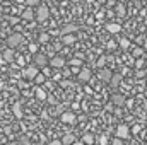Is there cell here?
Here are the masks:
<instances>
[{"label": "cell", "mask_w": 147, "mask_h": 145, "mask_svg": "<svg viewBox=\"0 0 147 145\" xmlns=\"http://www.w3.org/2000/svg\"><path fill=\"white\" fill-rule=\"evenodd\" d=\"M21 17H22V21H33V19H34V12H33L31 9H26V10L21 14Z\"/></svg>", "instance_id": "15"}, {"label": "cell", "mask_w": 147, "mask_h": 145, "mask_svg": "<svg viewBox=\"0 0 147 145\" xmlns=\"http://www.w3.org/2000/svg\"><path fill=\"white\" fill-rule=\"evenodd\" d=\"M98 144L99 145H108V135H99V137H98Z\"/></svg>", "instance_id": "23"}, {"label": "cell", "mask_w": 147, "mask_h": 145, "mask_svg": "<svg viewBox=\"0 0 147 145\" xmlns=\"http://www.w3.org/2000/svg\"><path fill=\"white\" fill-rule=\"evenodd\" d=\"M92 145H96V144H92ZM98 145H99V144H98Z\"/></svg>", "instance_id": "37"}, {"label": "cell", "mask_w": 147, "mask_h": 145, "mask_svg": "<svg viewBox=\"0 0 147 145\" xmlns=\"http://www.w3.org/2000/svg\"><path fill=\"white\" fill-rule=\"evenodd\" d=\"M74 31H77V26H75V24H69V26H65V28L62 29L63 34H69V33H74Z\"/></svg>", "instance_id": "20"}, {"label": "cell", "mask_w": 147, "mask_h": 145, "mask_svg": "<svg viewBox=\"0 0 147 145\" xmlns=\"http://www.w3.org/2000/svg\"><path fill=\"white\" fill-rule=\"evenodd\" d=\"M140 130H142V126H140V125H135V126L132 128V133H135V135H137V133H139Z\"/></svg>", "instance_id": "28"}, {"label": "cell", "mask_w": 147, "mask_h": 145, "mask_svg": "<svg viewBox=\"0 0 147 145\" xmlns=\"http://www.w3.org/2000/svg\"><path fill=\"white\" fill-rule=\"evenodd\" d=\"M142 55H144V50L139 48V46H135V48H134V56H135V58H140Z\"/></svg>", "instance_id": "25"}, {"label": "cell", "mask_w": 147, "mask_h": 145, "mask_svg": "<svg viewBox=\"0 0 147 145\" xmlns=\"http://www.w3.org/2000/svg\"><path fill=\"white\" fill-rule=\"evenodd\" d=\"M77 75H79V80L80 82H89L91 80V70L89 68H82Z\"/></svg>", "instance_id": "10"}, {"label": "cell", "mask_w": 147, "mask_h": 145, "mask_svg": "<svg viewBox=\"0 0 147 145\" xmlns=\"http://www.w3.org/2000/svg\"><path fill=\"white\" fill-rule=\"evenodd\" d=\"M80 140H82L86 145H92L94 144V135H92V133H84Z\"/></svg>", "instance_id": "16"}, {"label": "cell", "mask_w": 147, "mask_h": 145, "mask_svg": "<svg viewBox=\"0 0 147 145\" xmlns=\"http://www.w3.org/2000/svg\"><path fill=\"white\" fill-rule=\"evenodd\" d=\"M60 118H62V121H63V123H67V125H70V123H74V121H75V114H74V113H70V111L62 113V114H60Z\"/></svg>", "instance_id": "9"}, {"label": "cell", "mask_w": 147, "mask_h": 145, "mask_svg": "<svg viewBox=\"0 0 147 145\" xmlns=\"http://www.w3.org/2000/svg\"><path fill=\"white\" fill-rule=\"evenodd\" d=\"M120 46H121L123 50H127V48L130 46V41H128L127 38H121V39H120Z\"/></svg>", "instance_id": "26"}, {"label": "cell", "mask_w": 147, "mask_h": 145, "mask_svg": "<svg viewBox=\"0 0 147 145\" xmlns=\"http://www.w3.org/2000/svg\"><path fill=\"white\" fill-rule=\"evenodd\" d=\"M60 85H62V87H67V85H69V82H65V80H62V82H60Z\"/></svg>", "instance_id": "35"}, {"label": "cell", "mask_w": 147, "mask_h": 145, "mask_svg": "<svg viewBox=\"0 0 147 145\" xmlns=\"http://www.w3.org/2000/svg\"><path fill=\"white\" fill-rule=\"evenodd\" d=\"M33 60H34V65L39 67V68H43V67H46V65H48V58H46L43 53H36Z\"/></svg>", "instance_id": "3"}, {"label": "cell", "mask_w": 147, "mask_h": 145, "mask_svg": "<svg viewBox=\"0 0 147 145\" xmlns=\"http://www.w3.org/2000/svg\"><path fill=\"white\" fill-rule=\"evenodd\" d=\"M75 142V137H74L72 133H67V135H63V138H62V144L63 145H72Z\"/></svg>", "instance_id": "17"}, {"label": "cell", "mask_w": 147, "mask_h": 145, "mask_svg": "<svg viewBox=\"0 0 147 145\" xmlns=\"http://www.w3.org/2000/svg\"><path fill=\"white\" fill-rule=\"evenodd\" d=\"M74 41H75V38H74L70 33H69V34H63V43H65V44H72Z\"/></svg>", "instance_id": "22"}, {"label": "cell", "mask_w": 147, "mask_h": 145, "mask_svg": "<svg viewBox=\"0 0 147 145\" xmlns=\"http://www.w3.org/2000/svg\"><path fill=\"white\" fill-rule=\"evenodd\" d=\"M50 65H51L53 68H63V67H65V58H62V56H53V58L50 60Z\"/></svg>", "instance_id": "6"}, {"label": "cell", "mask_w": 147, "mask_h": 145, "mask_svg": "<svg viewBox=\"0 0 147 145\" xmlns=\"http://www.w3.org/2000/svg\"><path fill=\"white\" fill-rule=\"evenodd\" d=\"M38 73H39V68H38L36 65H29V67H26V68L22 70V77H26V79L33 80Z\"/></svg>", "instance_id": "2"}, {"label": "cell", "mask_w": 147, "mask_h": 145, "mask_svg": "<svg viewBox=\"0 0 147 145\" xmlns=\"http://www.w3.org/2000/svg\"><path fill=\"white\" fill-rule=\"evenodd\" d=\"M116 14H118V15H125V14H127L125 5H121V3H120V5H116Z\"/></svg>", "instance_id": "24"}, {"label": "cell", "mask_w": 147, "mask_h": 145, "mask_svg": "<svg viewBox=\"0 0 147 145\" xmlns=\"http://www.w3.org/2000/svg\"><path fill=\"white\" fill-rule=\"evenodd\" d=\"M120 82H121V73H115V75L111 77V80H110V84L113 85V87L120 85Z\"/></svg>", "instance_id": "18"}, {"label": "cell", "mask_w": 147, "mask_h": 145, "mask_svg": "<svg viewBox=\"0 0 147 145\" xmlns=\"http://www.w3.org/2000/svg\"><path fill=\"white\" fill-rule=\"evenodd\" d=\"M14 56H16V55H14V48H7V50L2 53V58H3L5 62H9V63L14 62Z\"/></svg>", "instance_id": "11"}, {"label": "cell", "mask_w": 147, "mask_h": 145, "mask_svg": "<svg viewBox=\"0 0 147 145\" xmlns=\"http://www.w3.org/2000/svg\"><path fill=\"white\" fill-rule=\"evenodd\" d=\"M48 145H63V144H62V140H51Z\"/></svg>", "instance_id": "31"}, {"label": "cell", "mask_w": 147, "mask_h": 145, "mask_svg": "<svg viewBox=\"0 0 147 145\" xmlns=\"http://www.w3.org/2000/svg\"><path fill=\"white\" fill-rule=\"evenodd\" d=\"M70 72H72V73H79V72H80V68H79V67H74Z\"/></svg>", "instance_id": "33"}, {"label": "cell", "mask_w": 147, "mask_h": 145, "mask_svg": "<svg viewBox=\"0 0 147 145\" xmlns=\"http://www.w3.org/2000/svg\"><path fill=\"white\" fill-rule=\"evenodd\" d=\"M48 15H50L48 7H46V5H39V9H38V12H36L38 21H46V19H48Z\"/></svg>", "instance_id": "5"}, {"label": "cell", "mask_w": 147, "mask_h": 145, "mask_svg": "<svg viewBox=\"0 0 147 145\" xmlns=\"http://www.w3.org/2000/svg\"><path fill=\"white\" fill-rule=\"evenodd\" d=\"M98 77H99V80H103V82H110L111 77H113V73H111L110 68H101L99 73H98Z\"/></svg>", "instance_id": "7"}, {"label": "cell", "mask_w": 147, "mask_h": 145, "mask_svg": "<svg viewBox=\"0 0 147 145\" xmlns=\"http://www.w3.org/2000/svg\"><path fill=\"white\" fill-rule=\"evenodd\" d=\"M128 135H130V128L127 126V125H118V128H116V137H120V138H128Z\"/></svg>", "instance_id": "4"}, {"label": "cell", "mask_w": 147, "mask_h": 145, "mask_svg": "<svg viewBox=\"0 0 147 145\" xmlns=\"http://www.w3.org/2000/svg\"><path fill=\"white\" fill-rule=\"evenodd\" d=\"M144 46H146V51H147V41H146V44H144Z\"/></svg>", "instance_id": "36"}, {"label": "cell", "mask_w": 147, "mask_h": 145, "mask_svg": "<svg viewBox=\"0 0 147 145\" xmlns=\"http://www.w3.org/2000/svg\"><path fill=\"white\" fill-rule=\"evenodd\" d=\"M34 96H36L39 101H46V99H48V94H46V92H45V89H41V87H36Z\"/></svg>", "instance_id": "14"}, {"label": "cell", "mask_w": 147, "mask_h": 145, "mask_svg": "<svg viewBox=\"0 0 147 145\" xmlns=\"http://www.w3.org/2000/svg\"><path fill=\"white\" fill-rule=\"evenodd\" d=\"M72 145H86V144H84V142H82V140H75V142H74Z\"/></svg>", "instance_id": "34"}, {"label": "cell", "mask_w": 147, "mask_h": 145, "mask_svg": "<svg viewBox=\"0 0 147 145\" xmlns=\"http://www.w3.org/2000/svg\"><path fill=\"white\" fill-rule=\"evenodd\" d=\"M12 113H14V116H16V118H19V119H21V118L24 116V111H22V106H21L19 103H16V104L12 106Z\"/></svg>", "instance_id": "13"}, {"label": "cell", "mask_w": 147, "mask_h": 145, "mask_svg": "<svg viewBox=\"0 0 147 145\" xmlns=\"http://www.w3.org/2000/svg\"><path fill=\"white\" fill-rule=\"evenodd\" d=\"M106 31L111 33V34H118V33L121 31V26H120L118 22H108V24H106Z\"/></svg>", "instance_id": "8"}, {"label": "cell", "mask_w": 147, "mask_h": 145, "mask_svg": "<svg viewBox=\"0 0 147 145\" xmlns=\"http://www.w3.org/2000/svg\"><path fill=\"white\" fill-rule=\"evenodd\" d=\"M69 63H70L72 67H80V60H77V58H74V60H70Z\"/></svg>", "instance_id": "27"}, {"label": "cell", "mask_w": 147, "mask_h": 145, "mask_svg": "<svg viewBox=\"0 0 147 145\" xmlns=\"http://www.w3.org/2000/svg\"><path fill=\"white\" fill-rule=\"evenodd\" d=\"M38 41H39V43H48V41H50V34H48V33H41V34L38 36Z\"/></svg>", "instance_id": "21"}, {"label": "cell", "mask_w": 147, "mask_h": 145, "mask_svg": "<svg viewBox=\"0 0 147 145\" xmlns=\"http://www.w3.org/2000/svg\"><path fill=\"white\" fill-rule=\"evenodd\" d=\"M113 145H123V138H120V137H116V138L113 140Z\"/></svg>", "instance_id": "29"}, {"label": "cell", "mask_w": 147, "mask_h": 145, "mask_svg": "<svg viewBox=\"0 0 147 145\" xmlns=\"http://www.w3.org/2000/svg\"><path fill=\"white\" fill-rule=\"evenodd\" d=\"M33 80L36 82L38 85H41V84H45V82H46V75H45V73L41 72V73H38V75L34 77V79H33Z\"/></svg>", "instance_id": "19"}, {"label": "cell", "mask_w": 147, "mask_h": 145, "mask_svg": "<svg viewBox=\"0 0 147 145\" xmlns=\"http://www.w3.org/2000/svg\"><path fill=\"white\" fill-rule=\"evenodd\" d=\"M142 65H144V62H142V60H137V63H135V67H137V68H140Z\"/></svg>", "instance_id": "32"}, {"label": "cell", "mask_w": 147, "mask_h": 145, "mask_svg": "<svg viewBox=\"0 0 147 145\" xmlns=\"http://www.w3.org/2000/svg\"><path fill=\"white\" fill-rule=\"evenodd\" d=\"M43 73H45L46 77H50V75H51V70H50L48 67H43Z\"/></svg>", "instance_id": "30"}, {"label": "cell", "mask_w": 147, "mask_h": 145, "mask_svg": "<svg viewBox=\"0 0 147 145\" xmlns=\"http://www.w3.org/2000/svg\"><path fill=\"white\" fill-rule=\"evenodd\" d=\"M111 103L116 104V106H123V104H125V97H123L121 94H113V96H111Z\"/></svg>", "instance_id": "12"}, {"label": "cell", "mask_w": 147, "mask_h": 145, "mask_svg": "<svg viewBox=\"0 0 147 145\" xmlns=\"http://www.w3.org/2000/svg\"><path fill=\"white\" fill-rule=\"evenodd\" d=\"M21 43H22V34L21 33H14V34H10L7 38V46L9 48H17Z\"/></svg>", "instance_id": "1"}]
</instances>
